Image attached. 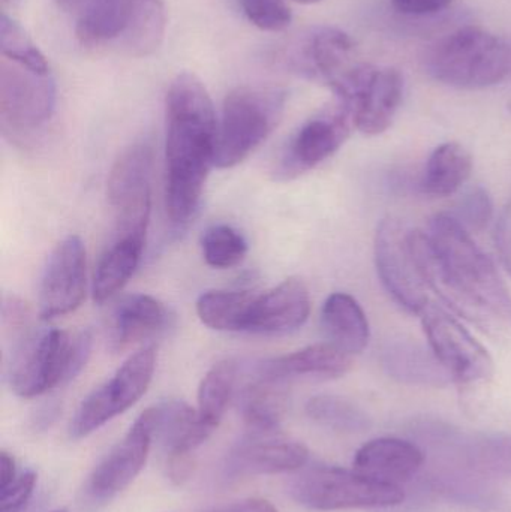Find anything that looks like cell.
Returning a JSON list of instances; mask_svg holds the SVG:
<instances>
[{
    "instance_id": "1",
    "label": "cell",
    "mask_w": 511,
    "mask_h": 512,
    "mask_svg": "<svg viewBox=\"0 0 511 512\" xmlns=\"http://www.w3.org/2000/svg\"><path fill=\"white\" fill-rule=\"evenodd\" d=\"M410 245L426 288L453 310L474 316L489 313L511 327V294L491 256L452 215L431 219L429 233L410 231Z\"/></svg>"
},
{
    "instance_id": "2",
    "label": "cell",
    "mask_w": 511,
    "mask_h": 512,
    "mask_svg": "<svg viewBox=\"0 0 511 512\" xmlns=\"http://www.w3.org/2000/svg\"><path fill=\"white\" fill-rule=\"evenodd\" d=\"M218 122L206 87L180 74L167 93L165 207L177 227L194 218L210 168L215 165Z\"/></svg>"
},
{
    "instance_id": "3",
    "label": "cell",
    "mask_w": 511,
    "mask_h": 512,
    "mask_svg": "<svg viewBox=\"0 0 511 512\" xmlns=\"http://www.w3.org/2000/svg\"><path fill=\"white\" fill-rule=\"evenodd\" d=\"M426 69L434 80L446 86L486 89L511 74V47L482 27H462L429 50Z\"/></svg>"
},
{
    "instance_id": "4",
    "label": "cell",
    "mask_w": 511,
    "mask_h": 512,
    "mask_svg": "<svg viewBox=\"0 0 511 512\" xmlns=\"http://www.w3.org/2000/svg\"><path fill=\"white\" fill-rule=\"evenodd\" d=\"M287 95L273 87H239L222 105L215 167L233 168L257 150L284 116Z\"/></svg>"
},
{
    "instance_id": "5",
    "label": "cell",
    "mask_w": 511,
    "mask_h": 512,
    "mask_svg": "<svg viewBox=\"0 0 511 512\" xmlns=\"http://www.w3.org/2000/svg\"><path fill=\"white\" fill-rule=\"evenodd\" d=\"M72 340L59 328H27L6 340V373L11 390L23 399L42 396L71 382Z\"/></svg>"
},
{
    "instance_id": "6",
    "label": "cell",
    "mask_w": 511,
    "mask_h": 512,
    "mask_svg": "<svg viewBox=\"0 0 511 512\" xmlns=\"http://www.w3.org/2000/svg\"><path fill=\"white\" fill-rule=\"evenodd\" d=\"M290 493L297 504L315 511L389 508L405 501L401 486L332 466H315L297 475Z\"/></svg>"
},
{
    "instance_id": "7",
    "label": "cell",
    "mask_w": 511,
    "mask_h": 512,
    "mask_svg": "<svg viewBox=\"0 0 511 512\" xmlns=\"http://www.w3.org/2000/svg\"><path fill=\"white\" fill-rule=\"evenodd\" d=\"M56 108L51 72L3 59L0 63V125L17 144L32 141L50 122Z\"/></svg>"
},
{
    "instance_id": "8",
    "label": "cell",
    "mask_w": 511,
    "mask_h": 512,
    "mask_svg": "<svg viewBox=\"0 0 511 512\" xmlns=\"http://www.w3.org/2000/svg\"><path fill=\"white\" fill-rule=\"evenodd\" d=\"M156 358L158 352L153 345L143 346L131 355L105 384L81 402L69 424V436L75 441L86 438L132 408L152 382Z\"/></svg>"
},
{
    "instance_id": "9",
    "label": "cell",
    "mask_w": 511,
    "mask_h": 512,
    "mask_svg": "<svg viewBox=\"0 0 511 512\" xmlns=\"http://www.w3.org/2000/svg\"><path fill=\"white\" fill-rule=\"evenodd\" d=\"M422 324L429 348L453 384L471 391L492 381L495 364L491 354L455 316L429 303L422 312Z\"/></svg>"
},
{
    "instance_id": "10",
    "label": "cell",
    "mask_w": 511,
    "mask_h": 512,
    "mask_svg": "<svg viewBox=\"0 0 511 512\" xmlns=\"http://www.w3.org/2000/svg\"><path fill=\"white\" fill-rule=\"evenodd\" d=\"M153 150L135 143L111 167L107 197L116 215V236L146 240L152 212Z\"/></svg>"
},
{
    "instance_id": "11",
    "label": "cell",
    "mask_w": 511,
    "mask_h": 512,
    "mask_svg": "<svg viewBox=\"0 0 511 512\" xmlns=\"http://www.w3.org/2000/svg\"><path fill=\"white\" fill-rule=\"evenodd\" d=\"M353 125L368 137L384 134L392 126L404 96V78L395 68L360 63L335 90Z\"/></svg>"
},
{
    "instance_id": "12",
    "label": "cell",
    "mask_w": 511,
    "mask_h": 512,
    "mask_svg": "<svg viewBox=\"0 0 511 512\" xmlns=\"http://www.w3.org/2000/svg\"><path fill=\"white\" fill-rule=\"evenodd\" d=\"M375 265L384 289L408 313L422 315L428 288L420 277L410 245V231L399 219L386 218L375 234Z\"/></svg>"
},
{
    "instance_id": "13",
    "label": "cell",
    "mask_w": 511,
    "mask_h": 512,
    "mask_svg": "<svg viewBox=\"0 0 511 512\" xmlns=\"http://www.w3.org/2000/svg\"><path fill=\"white\" fill-rule=\"evenodd\" d=\"M353 122L344 105L309 119L279 155L273 176L281 182L297 179L335 155L350 137Z\"/></svg>"
},
{
    "instance_id": "14",
    "label": "cell",
    "mask_w": 511,
    "mask_h": 512,
    "mask_svg": "<svg viewBox=\"0 0 511 512\" xmlns=\"http://www.w3.org/2000/svg\"><path fill=\"white\" fill-rule=\"evenodd\" d=\"M87 292V256L83 240L68 236L57 243L39 285V316L42 321L74 312Z\"/></svg>"
},
{
    "instance_id": "15",
    "label": "cell",
    "mask_w": 511,
    "mask_h": 512,
    "mask_svg": "<svg viewBox=\"0 0 511 512\" xmlns=\"http://www.w3.org/2000/svg\"><path fill=\"white\" fill-rule=\"evenodd\" d=\"M155 415L146 409L132 424L125 438L96 466L89 481V492L98 501H110L138 477L152 447Z\"/></svg>"
},
{
    "instance_id": "16",
    "label": "cell",
    "mask_w": 511,
    "mask_h": 512,
    "mask_svg": "<svg viewBox=\"0 0 511 512\" xmlns=\"http://www.w3.org/2000/svg\"><path fill=\"white\" fill-rule=\"evenodd\" d=\"M356 44L348 33L336 27H317L297 45L293 66L306 77L338 87L348 74L359 65L354 60Z\"/></svg>"
},
{
    "instance_id": "17",
    "label": "cell",
    "mask_w": 511,
    "mask_h": 512,
    "mask_svg": "<svg viewBox=\"0 0 511 512\" xmlns=\"http://www.w3.org/2000/svg\"><path fill=\"white\" fill-rule=\"evenodd\" d=\"M308 460V448L300 442L279 438L275 433H251L228 454L225 472L230 478L285 474L299 471Z\"/></svg>"
},
{
    "instance_id": "18",
    "label": "cell",
    "mask_w": 511,
    "mask_h": 512,
    "mask_svg": "<svg viewBox=\"0 0 511 512\" xmlns=\"http://www.w3.org/2000/svg\"><path fill=\"white\" fill-rule=\"evenodd\" d=\"M311 295L305 282L296 277L255 297L246 333L284 334L297 330L308 321Z\"/></svg>"
},
{
    "instance_id": "19",
    "label": "cell",
    "mask_w": 511,
    "mask_h": 512,
    "mask_svg": "<svg viewBox=\"0 0 511 512\" xmlns=\"http://www.w3.org/2000/svg\"><path fill=\"white\" fill-rule=\"evenodd\" d=\"M353 367V358L330 343L306 346L293 354L270 358L258 364L255 375L284 382L308 378L329 381L347 375Z\"/></svg>"
},
{
    "instance_id": "20",
    "label": "cell",
    "mask_w": 511,
    "mask_h": 512,
    "mask_svg": "<svg viewBox=\"0 0 511 512\" xmlns=\"http://www.w3.org/2000/svg\"><path fill=\"white\" fill-rule=\"evenodd\" d=\"M425 463V454L413 442L399 438H378L366 442L354 456V471L383 483L410 481Z\"/></svg>"
},
{
    "instance_id": "21",
    "label": "cell",
    "mask_w": 511,
    "mask_h": 512,
    "mask_svg": "<svg viewBox=\"0 0 511 512\" xmlns=\"http://www.w3.org/2000/svg\"><path fill=\"white\" fill-rule=\"evenodd\" d=\"M381 364L387 375L401 384L432 388L453 384L432 349L413 340H389L381 351Z\"/></svg>"
},
{
    "instance_id": "22",
    "label": "cell",
    "mask_w": 511,
    "mask_h": 512,
    "mask_svg": "<svg viewBox=\"0 0 511 512\" xmlns=\"http://www.w3.org/2000/svg\"><path fill=\"white\" fill-rule=\"evenodd\" d=\"M170 322L167 307L152 295L132 294L123 298L111 318V343L116 351L129 348L165 330Z\"/></svg>"
},
{
    "instance_id": "23",
    "label": "cell",
    "mask_w": 511,
    "mask_h": 512,
    "mask_svg": "<svg viewBox=\"0 0 511 512\" xmlns=\"http://www.w3.org/2000/svg\"><path fill=\"white\" fill-rule=\"evenodd\" d=\"M321 328L330 345L345 354H362L371 339L368 316L359 301L345 292L327 298L321 310Z\"/></svg>"
},
{
    "instance_id": "24",
    "label": "cell",
    "mask_w": 511,
    "mask_h": 512,
    "mask_svg": "<svg viewBox=\"0 0 511 512\" xmlns=\"http://www.w3.org/2000/svg\"><path fill=\"white\" fill-rule=\"evenodd\" d=\"M153 415V438L161 444L170 460L186 459L210 436L200 423L198 412L182 400H168L153 406Z\"/></svg>"
},
{
    "instance_id": "25",
    "label": "cell",
    "mask_w": 511,
    "mask_h": 512,
    "mask_svg": "<svg viewBox=\"0 0 511 512\" xmlns=\"http://www.w3.org/2000/svg\"><path fill=\"white\" fill-rule=\"evenodd\" d=\"M144 245L146 240L138 237H114L93 274L92 295L95 303H105L125 288L140 265Z\"/></svg>"
},
{
    "instance_id": "26",
    "label": "cell",
    "mask_w": 511,
    "mask_h": 512,
    "mask_svg": "<svg viewBox=\"0 0 511 512\" xmlns=\"http://www.w3.org/2000/svg\"><path fill=\"white\" fill-rule=\"evenodd\" d=\"M75 35L87 47L125 35L134 15L135 0H80Z\"/></svg>"
},
{
    "instance_id": "27",
    "label": "cell",
    "mask_w": 511,
    "mask_h": 512,
    "mask_svg": "<svg viewBox=\"0 0 511 512\" xmlns=\"http://www.w3.org/2000/svg\"><path fill=\"white\" fill-rule=\"evenodd\" d=\"M287 408L284 382L255 375L240 394V412L249 432L269 435L278 432Z\"/></svg>"
},
{
    "instance_id": "28",
    "label": "cell",
    "mask_w": 511,
    "mask_h": 512,
    "mask_svg": "<svg viewBox=\"0 0 511 512\" xmlns=\"http://www.w3.org/2000/svg\"><path fill=\"white\" fill-rule=\"evenodd\" d=\"M473 165V156L461 144H441L429 156L422 189L431 197H450L470 179Z\"/></svg>"
},
{
    "instance_id": "29",
    "label": "cell",
    "mask_w": 511,
    "mask_h": 512,
    "mask_svg": "<svg viewBox=\"0 0 511 512\" xmlns=\"http://www.w3.org/2000/svg\"><path fill=\"white\" fill-rule=\"evenodd\" d=\"M255 297L249 291L206 292L197 301L198 318L212 330L246 331Z\"/></svg>"
},
{
    "instance_id": "30",
    "label": "cell",
    "mask_w": 511,
    "mask_h": 512,
    "mask_svg": "<svg viewBox=\"0 0 511 512\" xmlns=\"http://www.w3.org/2000/svg\"><path fill=\"white\" fill-rule=\"evenodd\" d=\"M239 367L234 360H222L216 363L201 381L198 388V418L204 429L212 435L219 426L228 403L236 388Z\"/></svg>"
},
{
    "instance_id": "31",
    "label": "cell",
    "mask_w": 511,
    "mask_h": 512,
    "mask_svg": "<svg viewBox=\"0 0 511 512\" xmlns=\"http://www.w3.org/2000/svg\"><path fill=\"white\" fill-rule=\"evenodd\" d=\"M305 411L314 423L344 435H360L372 427L368 412L347 397L320 394L308 400Z\"/></svg>"
},
{
    "instance_id": "32",
    "label": "cell",
    "mask_w": 511,
    "mask_h": 512,
    "mask_svg": "<svg viewBox=\"0 0 511 512\" xmlns=\"http://www.w3.org/2000/svg\"><path fill=\"white\" fill-rule=\"evenodd\" d=\"M165 12L161 0H135L134 15L125 33V44L135 56H146L161 44Z\"/></svg>"
},
{
    "instance_id": "33",
    "label": "cell",
    "mask_w": 511,
    "mask_h": 512,
    "mask_svg": "<svg viewBox=\"0 0 511 512\" xmlns=\"http://www.w3.org/2000/svg\"><path fill=\"white\" fill-rule=\"evenodd\" d=\"M201 251L204 261L210 267L227 270L236 267L245 259L248 254V243L234 228L228 225H215L204 233Z\"/></svg>"
},
{
    "instance_id": "34",
    "label": "cell",
    "mask_w": 511,
    "mask_h": 512,
    "mask_svg": "<svg viewBox=\"0 0 511 512\" xmlns=\"http://www.w3.org/2000/svg\"><path fill=\"white\" fill-rule=\"evenodd\" d=\"M0 50L3 59L21 63L36 71L51 72L44 54L33 44L27 33L3 12L0 21Z\"/></svg>"
},
{
    "instance_id": "35",
    "label": "cell",
    "mask_w": 511,
    "mask_h": 512,
    "mask_svg": "<svg viewBox=\"0 0 511 512\" xmlns=\"http://www.w3.org/2000/svg\"><path fill=\"white\" fill-rule=\"evenodd\" d=\"M456 219L470 233H482L494 218V201L488 189L474 186L459 201L456 207Z\"/></svg>"
},
{
    "instance_id": "36",
    "label": "cell",
    "mask_w": 511,
    "mask_h": 512,
    "mask_svg": "<svg viewBox=\"0 0 511 512\" xmlns=\"http://www.w3.org/2000/svg\"><path fill=\"white\" fill-rule=\"evenodd\" d=\"M248 20L266 32H281L293 20L285 0H239Z\"/></svg>"
},
{
    "instance_id": "37",
    "label": "cell",
    "mask_w": 511,
    "mask_h": 512,
    "mask_svg": "<svg viewBox=\"0 0 511 512\" xmlns=\"http://www.w3.org/2000/svg\"><path fill=\"white\" fill-rule=\"evenodd\" d=\"M479 448L477 454L485 468L511 475V438L486 439Z\"/></svg>"
},
{
    "instance_id": "38",
    "label": "cell",
    "mask_w": 511,
    "mask_h": 512,
    "mask_svg": "<svg viewBox=\"0 0 511 512\" xmlns=\"http://www.w3.org/2000/svg\"><path fill=\"white\" fill-rule=\"evenodd\" d=\"M36 486V474L29 471L18 477L5 492L0 493L2 512H20L32 498Z\"/></svg>"
},
{
    "instance_id": "39",
    "label": "cell",
    "mask_w": 511,
    "mask_h": 512,
    "mask_svg": "<svg viewBox=\"0 0 511 512\" xmlns=\"http://www.w3.org/2000/svg\"><path fill=\"white\" fill-rule=\"evenodd\" d=\"M455 0H392L393 8L404 15L423 17L434 15L449 8Z\"/></svg>"
},
{
    "instance_id": "40",
    "label": "cell",
    "mask_w": 511,
    "mask_h": 512,
    "mask_svg": "<svg viewBox=\"0 0 511 512\" xmlns=\"http://www.w3.org/2000/svg\"><path fill=\"white\" fill-rule=\"evenodd\" d=\"M495 245L506 270L511 274V198L498 219Z\"/></svg>"
},
{
    "instance_id": "41",
    "label": "cell",
    "mask_w": 511,
    "mask_h": 512,
    "mask_svg": "<svg viewBox=\"0 0 511 512\" xmlns=\"http://www.w3.org/2000/svg\"><path fill=\"white\" fill-rule=\"evenodd\" d=\"M15 480H17V474H15L14 457L9 456L6 451H2L0 454V493L5 492Z\"/></svg>"
},
{
    "instance_id": "42",
    "label": "cell",
    "mask_w": 511,
    "mask_h": 512,
    "mask_svg": "<svg viewBox=\"0 0 511 512\" xmlns=\"http://www.w3.org/2000/svg\"><path fill=\"white\" fill-rule=\"evenodd\" d=\"M225 512H278V510L264 499H248V501L233 505Z\"/></svg>"
},
{
    "instance_id": "43",
    "label": "cell",
    "mask_w": 511,
    "mask_h": 512,
    "mask_svg": "<svg viewBox=\"0 0 511 512\" xmlns=\"http://www.w3.org/2000/svg\"><path fill=\"white\" fill-rule=\"evenodd\" d=\"M57 409L56 405H48L45 406L44 409H42L41 414L38 415V423L42 424V426H50L51 421L56 420L57 415Z\"/></svg>"
},
{
    "instance_id": "44",
    "label": "cell",
    "mask_w": 511,
    "mask_h": 512,
    "mask_svg": "<svg viewBox=\"0 0 511 512\" xmlns=\"http://www.w3.org/2000/svg\"><path fill=\"white\" fill-rule=\"evenodd\" d=\"M57 3H59L62 8H74V6H77L78 3H80V0H57Z\"/></svg>"
},
{
    "instance_id": "45",
    "label": "cell",
    "mask_w": 511,
    "mask_h": 512,
    "mask_svg": "<svg viewBox=\"0 0 511 512\" xmlns=\"http://www.w3.org/2000/svg\"><path fill=\"white\" fill-rule=\"evenodd\" d=\"M293 2L303 3V5H311V3L321 2V0H293Z\"/></svg>"
},
{
    "instance_id": "46",
    "label": "cell",
    "mask_w": 511,
    "mask_h": 512,
    "mask_svg": "<svg viewBox=\"0 0 511 512\" xmlns=\"http://www.w3.org/2000/svg\"><path fill=\"white\" fill-rule=\"evenodd\" d=\"M51 512H69V511L66 510V508H59V510H54V511H51Z\"/></svg>"
},
{
    "instance_id": "47",
    "label": "cell",
    "mask_w": 511,
    "mask_h": 512,
    "mask_svg": "<svg viewBox=\"0 0 511 512\" xmlns=\"http://www.w3.org/2000/svg\"><path fill=\"white\" fill-rule=\"evenodd\" d=\"M509 110L511 111V102H510V104H509Z\"/></svg>"
},
{
    "instance_id": "48",
    "label": "cell",
    "mask_w": 511,
    "mask_h": 512,
    "mask_svg": "<svg viewBox=\"0 0 511 512\" xmlns=\"http://www.w3.org/2000/svg\"><path fill=\"white\" fill-rule=\"evenodd\" d=\"M222 512H225V511H222Z\"/></svg>"
}]
</instances>
